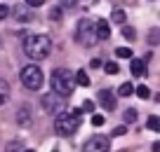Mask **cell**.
<instances>
[{
    "label": "cell",
    "instance_id": "6da1fadb",
    "mask_svg": "<svg viewBox=\"0 0 160 152\" xmlns=\"http://www.w3.org/2000/svg\"><path fill=\"white\" fill-rule=\"evenodd\" d=\"M21 47H24V54L28 56L31 61H42L50 56V49H52V42L47 35H26L24 42H21Z\"/></svg>",
    "mask_w": 160,
    "mask_h": 152
},
{
    "label": "cell",
    "instance_id": "7a4b0ae2",
    "mask_svg": "<svg viewBox=\"0 0 160 152\" xmlns=\"http://www.w3.org/2000/svg\"><path fill=\"white\" fill-rule=\"evenodd\" d=\"M80 122H82V110L75 108V110H68V113H61L57 115V122H54V129L59 136H73L78 131Z\"/></svg>",
    "mask_w": 160,
    "mask_h": 152
},
{
    "label": "cell",
    "instance_id": "3957f363",
    "mask_svg": "<svg viewBox=\"0 0 160 152\" xmlns=\"http://www.w3.org/2000/svg\"><path fill=\"white\" fill-rule=\"evenodd\" d=\"M50 84H52V91L59 94V96H64V98H68L71 94H73V89H75L73 75H71L66 68H54L52 70Z\"/></svg>",
    "mask_w": 160,
    "mask_h": 152
},
{
    "label": "cell",
    "instance_id": "277c9868",
    "mask_svg": "<svg viewBox=\"0 0 160 152\" xmlns=\"http://www.w3.org/2000/svg\"><path fill=\"white\" fill-rule=\"evenodd\" d=\"M19 80H21V84H24L28 91H38V89L42 87V82H45V73H42L35 63H28V66L21 68Z\"/></svg>",
    "mask_w": 160,
    "mask_h": 152
},
{
    "label": "cell",
    "instance_id": "5b68a950",
    "mask_svg": "<svg viewBox=\"0 0 160 152\" xmlns=\"http://www.w3.org/2000/svg\"><path fill=\"white\" fill-rule=\"evenodd\" d=\"M78 42L85 44V47H94L99 40H97V33H94V21L92 19H80L78 24Z\"/></svg>",
    "mask_w": 160,
    "mask_h": 152
},
{
    "label": "cell",
    "instance_id": "8992f818",
    "mask_svg": "<svg viewBox=\"0 0 160 152\" xmlns=\"http://www.w3.org/2000/svg\"><path fill=\"white\" fill-rule=\"evenodd\" d=\"M66 101L68 98H64V96H59V94H45L42 96V108L47 110V113H52V115H61V113H66Z\"/></svg>",
    "mask_w": 160,
    "mask_h": 152
},
{
    "label": "cell",
    "instance_id": "52a82bcc",
    "mask_svg": "<svg viewBox=\"0 0 160 152\" xmlns=\"http://www.w3.org/2000/svg\"><path fill=\"white\" fill-rule=\"evenodd\" d=\"M108 150H111L108 138H104V136H92L82 147V152H108Z\"/></svg>",
    "mask_w": 160,
    "mask_h": 152
},
{
    "label": "cell",
    "instance_id": "ba28073f",
    "mask_svg": "<svg viewBox=\"0 0 160 152\" xmlns=\"http://www.w3.org/2000/svg\"><path fill=\"white\" fill-rule=\"evenodd\" d=\"M99 103L104 105L106 110H113L115 108V94L111 89H101L99 91Z\"/></svg>",
    "mask_w": 160,
    "mask_h": 152
},
{
    "label": "cell",
    "instance_id": "9c48e42d",
    "mask_svg": "<svg viewBox=\"0 0 160 152\" xmlns=\"http://www.w3.org/2000/svg\"><path fill=\"white\" fill-rule=\"evenodd\" d=\"M130 70H132V75H134V77H146V75H148V68H146V61H141V59H132V63H130Z\"/></svg>",
    "mask_w": 160,
    "mask_h": 152
},
{
    "label": "cell",
    "instance_id": "30bf717a",
    "mask_svg": "<svg viewBox=\"0 0 160 152\" xmlns=\"http://www.w3.org/2000/svg\"><path fill=\"white\" fill-rule=\"evenodd\" d=\"M94 33H97V40H108V35H111V26H108V21L99 19V21L94 24Z\"/></svg>",
    "mask_w": 160,
    "mask_h": 152
},
{
    "label": "cell",
    "instance_id": "8fae6325",
    "mask_svg": "<svg viewBox=\"0 0 160 152\" xmlns=\"http://www.w3.org/2000/svg\"><path fill=\"white\" fill-rule=\"evenodd\" d=\"M10 12L17 16V21H24V24H26V21H31V19H33V14H31V10H28L26 5H17V7H12Z\"/></svg>",
    "mask_w": 160,
    "mask_h": 152
},
{
    "label": "cell",
    "instance_id": "7c38bea8",
    "mask_svg": "<svg viewBox=\"0 0 160 152\" xmlns=\"http://www.w3.org/2000/svg\"><path fill=\"white\" fill-rule=\"evenodd\" d=\"M17 119H19L21 127H28V124H31V108L21 105V108H19V115H17Z\"/></svg>",
    "mask_w": 160,
    "mask_h": 152
},
{
    "label": "cell",
    "instance_id": "4fadbf2b",
    "mask_svg": "<svg viewBox=\"0 0 160 152\" xmlns=\"http://www.w3.org/2000/svg\"><path fill=\"white\" fill-rule=\"evenodd\" d=\"M10 94H12V91H10V84L0 77V105H5L7 101H10Z\"/></svg>",
    "mask_w": 160,
    "mask_h": 152
},
{
    "label": "cell",
    "instance_id": "5bb4252c",
    "mask_svg": "<svg viewBox=\"0 0 160 152\" xmlns=\"http://www.w3.org/2000/svg\"><path fill=\"white\" fill-rule=\"evenodd\" d=\"M111 21H113V24H120V26H122V24L127 21L125 10H113V12H111Z\"/></svg>",
    "mask_w": 160,
    "mask_h": 152
},
{
    "label": "cell",
    "instance_id": "9a60e30c",
    "mask_svg": "<svg viewBox=\"0 0 160 152\" xmlns=\"http://www.w3.org/2000/svg\"><path fill=\"white\" fill-rule=\"evenodd\" d=\"M134 94V87H132V82H122L118 87V96H122V98H127V96H132Z\"/></svg>",
    "mask_w": 160,
    "mask_h": 152
},
{
    "label": "cell",
    "instance_id": "2e32d148",
    "mask_svg": "<svg viewBox=\"0 0 160 152\" xmlns=\"http://www.w3.org/2000/svg\"><path fill=\"white\" fill-rule=\"evenodd\" d=\"M73 82L80 84V87H90V77H87L85 70H78V73H75V77H73Z\"/></svg>",
    "mask_w": 160,
    "mask_h": 152
},
{
    "label": "cell",
    "instance_id": "e0dca14e",
    "mask_svg": "<svg viewBox=\"0 0 160 152\" xmlns=\"http://www.w3.org/2000/svg\"><path fill=\"white\" fill-rule=\"evenodd\" d=\"M5 150H7V152H24L26 145H24V143H19V140H12V143H7Z\"/></svg>",
    "mask_w": 160,
    "mask_h": 152
},
{
    "label": "cell",
    "instance_id": "ac0fdd59",
    "mask_svg": "<svg viewBox=\"0 0 160 152\" xmlns=\"http://www.w3.org/2000/svg\"><path fill=\"white\" fill-rule=\"evenodd\" d=\"M104 70H106V73H108V75H118L120 66L115 63V61H106V63H104Z\"/></svg>",
    "mask_w": 160,
    "mask_h": 152
},
{
    "label": "cell",
    "instance_id": "d6986e66",
    "mask_svg": "<svg viewBox=\"0 0 160 152\" xmlns=\"http://www.w3.org/2000/svg\"><path fill=\"white\" fill-rule=\"evenodd\" d=\"M146 127H148L151 131H160V119L155 117V115H151V117H148V122H146Z\"/></svg>",
    "mask_w": 160,
    "mask_h": 152
},
{
    "label": "cell",
    "instance_id": "ffe728a7",
    "mask_svg": "<svg viewBox=\"0 0 160 152\" xmlns=\"http://www.w3.org/2000/svg\"><path fill=\"white\" fill-rule=\"evenodd\" d=\"M134 94H137L139 98H148V96H151V89L146 87V84H139V87L134 89Z\"/></svg>",
    "mask_w": 160,
    "mask_h": 152
},
{
    "label": "cell",
    "instance_id": "44dd1931",
    "mask_svg": "<svg viewBox=\"0 0 160 152\" xmlns=\"http://www.w3.org/2000/svg\"><path fill=\"white\" fill-rule=\"evenodd\" d=\"M115 56H118V59H130L132 49L130 47H118V49H115Z\"/></svg>",
    "mask_w": 160,
    "mask_h": 152
},
{
    "label": "cell",
    "instance_id": "7402d4cb",
    "mask_svg": "<svg viewBox=\"0 0 160 152\" xmlns=\"http://www.w3.org/2000/svg\"><path fill=\"white\" fill-rule=\"evenodd\" d=\"M122 119H125V122H130V124L137 122V110H134V108H127L125 115H122Z\"/></svg>",
    "mask_w": 160,
    "mask_h": 152
},
{
    "label": "cell",
    "instance_id": "603a6c76",
    "mask_svg": "<svg viewBox=\"0 0 160 152\" xmlns=\"http://www.w3.org/2000/svg\"><path fill=\"white\" fill-rule=\"evenodd\" d=\"M122 35H125L127 40H134V35H137V30L132 28V26H127V24H122Z\"/></svg>",
    "mask_w": 160,
    "mask_h": 152
},
{
    "label": "cell",
    "instance_id": "cb8c5ba5",
    "mask_svg": "<svg viewBox=\"0 0 160 152\" xmlns=\"http://www.w3.org/2000/svg\"><path fill=\"white\" fill-rule=\"evenodd\" d=\"M50 16H52L54 21H59V19H61V7H52V10H50Z\"/></svg>",
    "mask_w": 160,
    "mask_h": 152
},
{
    "label": "cell",
    "instance_id": "d4e9b609",
    "mask_svg": "<svg viewBox=\"0 0 160 152\" xmlns=\"http://www.w3.org/2000/svg\"><path fill=\"white\" fill-rule=\"evenodd\" d=\"M125 133H127V127H125V124H120V127L113 129V136H125Z\"/></svg>",
    "mask_w": 160,
    "mask_h": 152
},
{
    "label": "cell",
    "instance_id": "484cf974",
    "mask_svg": "<svg viewBox=\"0 0 160 152\" xmlns=\"http://www.w3.org/2000/svg\"><path fill=\"white\" fill-rule=\"evenodd\" d=\"M80 110H82V113H92V110H94V101H85Z\"/></svg>",
    "mask_w": 160,
    "mask_h": 152
},
{
    "label": "cell",
    "instance_id": "4316f807",
    "mask_svg": "<svg viewBox=\"0 0 160 152\" xmlns=\"http://www.w3.org/2000/svg\"><path fill=\"white\" fill-rule=\"evenodd\" d=\"M148 42H151V44H158V28H153V30L148 33Z\"/></svg>",
    "mask_w": 160,
    "mask_h": 152
},
{
    "label": "cell",
    "instance_id": "83f0119b",
    "mask_svg": "<svg viewBox=\"0 0 160 152\" xmlns=\"http://www.w3.org/2000/svg\"><path fill=\"white\" fill-rule=\"evenodd\" d=\"M42 2H45V0H24V5H26V7H40Z\"/></svg>",
    "mask_w": 160,
    "mask_h": 152
},
{
    "label": "cell",
    "instance_id": "f1b7e54d",
    "mask_svg": "<svg viewBox=\"0 0 160 152\" xmlns=\"http://www.w3.org/2000/svg\"><path fill=\"white\" fill-rule=\"evenodd\" d=\"M7 16H10V7H7V5H0V21L7 19Z\"/></svg>",
    "mask_w": 160,
    "mask_h": 152
},
{
    "label": "cell",
    "instance_id": "f546056e",
    "mask_svg": "<svg viewBox=\"0 0 160 152\" xmlns=\"http://www.w3.org/2000/svg\"><path fill=\"white\" fill-rule=\"evenodd\" d=\"M104 124V115H94L92 117V127H101Z\"/></svg>",
    "mask_w": 160,
    "mask_h": 152
},
{
    "label": "cell",
    "instance_id": "4dcf8cb0",
    "mask_svg": "<svg viewBox=\"0 0 160 152\" xmlns=\"http://www.w3.org/2000/svg\"><path fill=\"white\" fill-rule=\"evenodd\" d=\"M61 5H64V7H75V5H78V0H61Z\"/></svg>",
    "mask_w": 160,
    "mask_h": 152
},
{
    "label": "cell",
    "instance_id": "1f68e13d",
    "mask_svg": "<svg viewBox=\"0 0 160 152\" xmlns=\"http://www.w3.org/2000/svg\"><path fill=\"white\" fill-rule=\"evenodd\" d=\"M90 66H92V68H99V66H101V59H92Z\"/></svg>",
    "mask_w": 160,
    "mask_h": 152
},
{
    "label": "cell",
    "instance_id": "d6a6232c",
    "mask_svg": "<svg viewBox=\"0 0 160 152\" xmlns=\"http://www.w3.org/2000/svg\"><path fill=\"white\" fill-rule=\"evenodd\" d=\"M24 152H35V150H28V147H26V150H24Z\"/></svg>",
    "mask_w": 160,
    "mask_h": 152
},
{
    "label": "cell",
    "instance_id": "836d02e7",
    "mask_svg": "<svg viewBox=\"0 0 160 152\" xmlns=\"http://www.w3.org/2000/svg\"><path fill=\"white\" fill-rule=\"evenodd\" d=\"M52 152H59V150H52Z\"/></svg>",
    "mask_w": 160,
    "mask_h": 152
}]
</instances>
